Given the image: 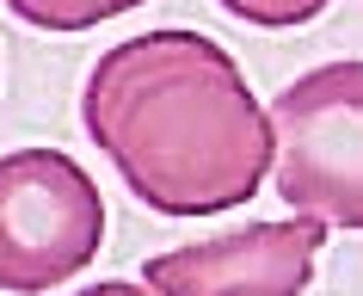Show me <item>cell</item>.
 Masks as SVG:
<instances>
[{"mask_svg":"<svg viewBox=\"0 0 363 296\" xmlns=\"http://www.w3.org/2000/svg\"><path fill=\"white\" fill-rule=\"evenodd\" d=\"M86 142L154 216H216L252 204L271 173L265 105L240 62L203 31H135L86 68Z\"/></svg>","mask_w":363,"mask_h":296,"instance_id":"1","label":"cell"},{"mask_svg":"<svg viewBox=\"0 0 363 296\" xmlns=\"http://www.w3.org/2000/svg\"><path fill=\"white\" fill-rule=\"evenodd\" d=\"M277 197L296 216L363 229V62H320L265 105Z\"/></svg>","mask_w":363,"mask_h":296,"instance_id":"2","label":"cell"},{"mask_svg":"<svg viewBox=\"0 0 363 296\" xmlns=\"http://www.w3.org/2000/svg\"><path fill=\"white\" fill-rule=\"evenodd\" d=\"M320 247H326V229L308 216L240 222L228 235L154 253L142 265V284L154 296H302L314 284Z\"/></svg>","mask_w":363,"mask_h":296,"instance_id":"4","label":"cell"},{"mask_svg":"<svg viewBox=\"0 0 363 296\" xmlns=\"http://www.w3.org/2000/svg\"><path fill=\"white\" fill-rule=\"evenodd\" d=\"M13 19L38 25V31H93L105 19H123L130 6H148V0H6Z\"/></svg>","mask_w":363,"mask_h":296,"instance_id":"5","label":"cell"},{"mask_svg":"<svg viewBox=\"0 0 363 296\" xmlns=\"http://www.w3.org/2000/svg\"><path fill=\"white\" fill-rule=\"evenodd\" d=\"M234 19H247L259 25V31H289V25H308V19H320L333 0H222Z\"/></svg>","mask_w":363,"mask_h":296,"instance_id":"6","label":"cell"},{"mask_svg":"<svg viewBox=\"0 0 363 296\" xmlns=\"http://www.w3.org/2000/svg\"><path fill=\"white\" fill-rule=\"evenodd\" d=\"M105 247V192L62 148L0 155V290L43 296L80 278Z\"/></svg>","mask_w":363,"mask_h":296,"instance_id":"3","label":"cell"},{"mask_svg":"<svg viewBox=\"0 0 363 296\" xmlns=\"http://www.w3.org/2000/svg\"><path fill=\"white\" fill-rule=\"evenodd\" d=\"M74 296H154L148 284H130V278H105V284H86V290H74Z\"/></svg>","mask_w":363,"mask_h":296,"instance_id":"7","label":"cell"}]
</instances>
